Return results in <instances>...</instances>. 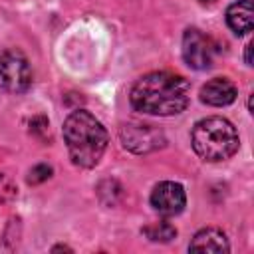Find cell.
<instances>
[{
	"label": "cell",
	"mask_w": 254,
	"mask_h": 254,
	"mask_svg": "<svg viewBox=\"0 0 254 254\" xmlns=\"http://www.w3.org/2000/svg\"><path fill=\"white\" fill-rule=\"evenodd\" d=\"M190 85L183 75L169 71H151L135 81L129 101L135 111L147 115H177L187 109Z\"/></svg>",
	"instance_id": "obj_1"
},
{
	"label": "cell",
	"mask_w": 254,
	"mask_h": 254,
	"mask_svg": "<svg viewBox=\"0 0 254 254\" xmlns=\"http://www.w3.org/2000/svg\"><path fill=\"white\" fill-rule=\"evenodd\" d=\"M64 139L73 165L91 169L99 163L107 147V131L89 111L77 109L64 121Z\"/></svg>",
	"instance_id": "obj_2"
},
{
	"label": "cell",
	"mask_w": 254,
	"mask_h": 254,
	"mask_svg": "<svg viewBox=\"0 0 254 254\" xmlns=\"http://www.w3.org/2000/svg\"><path fill=\"white\" fill-rule=\"evenodd\" d=\"M194 153L210 163L224 161L238 151L240 139L236 127L224 117H204L194 123L190 133Z\"/></svg>",
	"instance_id": "obj_3"
},
{
	"label": "cell",
	"mask_w": 254,
	"mask_h": 254,
	"mask_svg": "<svg viewBox=\"0 0 254 254\" xmlns=\"http://www.w3.org/2000/svg\"><path fill=\"white\" fill-rule=\"evenodd\" d=\"M0 85L10 93H24L32 85V69L22 52L6 50L0 54Z\"/></svg>",
	"instance_id": "obj_4"
},
{
	"label": "cell",
	"mask_w": 254,
	"mask_h": 254,
	"mask_svg": "<svg viewBox=\"0 0 254 254\" xmlns=\"http://www.w3.org/2000/svg\"><path fill=\"white\" fill-rule=\"evenodd\" d=\"M119 137H121L123 147L137 155L157 151L165 147L167 143L165 133L159 127L149 125V123H125L119 129Z\"/></svg>",
	"instance_id": "obj_5"
},
{
	"label": "cell",
	"mask_w": 254,
	"mask_h": 254,
	"mask_svg": "<svg viewBox=\"0 0 254 254\" xmlns=\"http://www.w3.org/2000/svg\"><path fill=\"white\" fill-rule=\"evenodd\" d=\"M216 44L196 28H189L183 34V58L192 69H208L214 64Z\"/></svg>",
	"instance_id": "obj_6"
},
{
	"label": "cell",
	"mask_w": 254,
	"mask_h": 254,
	"mask_svg": "<svg viewBox=\"0 0 254 254\" xmlns=\"http://www.w3.org/2000/svg\"><path fill=\"white\" fill-rule=\"evenodd\" d=\"M151 206L161 214V216H177L185 210L187 206V194L183 185L173 183V181H163L155 185L151 192Z\"/></svg>",
	"instance_id": "obj_7"
},
{
	"label": "cell",
	"mask_w": 254,
	"mask_h": 254,
	"mask_svg": "<svg viewBox=\"0 0 254 254\" xmlns=\"http://www.w3.org/2000/svg\"><path fill=\"white\" fill-rule=\"evenodd\" d=\"M236 99V85L226 77H214L200 87V101L212 107L230 105Z\"/></svg>",
	"instance_id": "obj_8"
},
{
	"label": "cell",
	"mask_w": 254,
	"mask_h": 254,
	"mask_svg": "<svg viewBox=\"0 0 254 254\" xmlns=\"http://www.w3.org/2000/svg\"><path fill=\"white\" fill-rule=\"evenodd\" d=\"M190 252H214V254H226L230 250L228 238L220 228L208 226L194 234L189 246Z\"/></svg>",
	"instance_id": "obj_9"
},
{
	"label": "cell",
	"mask_w": 254,
	"mask_h": 254,
	"mask_svg": "<svg viewBox=\"0 0 254 254\" xmlns=\"http://www.w3.org/2000/svg\"><path fill=\"white\" fill-rule=\"evenodd\" d=\"M226 24L236 36H244L252 32V0H238L226 10Z\"/></svg>",
	"instance_id": "obj_10"
},
{
	"label": "cell",
	"mask_w": 254,
	"mask_h": 254,
	"mask_svg": "<svg viewBox=\"0 0 254 254\" xmlns=\"http://www.w3.org/2000/svg\"><path fill=\"white\" fill-rule=\"evenodd\" d=\"M143 234L151 242H171L177 236V228L171 222H153L143 228Z\"/></svg>",
	"instance_id": "obj_11"
},
{
	"label": "cell",
	"mask_w": 254,
	"mask_h": 254,
	"mask_svg": "<svg viewBox=\"0 0 254 254\" xmlns=\"http://www.w3.org/2000/svg\"><path fill=\"white\" fill-rule=\"evenodd\" d=\"M16 185L4 175V173H0V204H6V202H10L14 196H16Z\"/></svg>",
	"instance_id": "obj_12"
},
{
	"label": "cell",
	"mask_w": 254,
	"mask_h": 254,
	"mask_svg": "<svg viewBox=\"0 0 254 254\" xmlns=\"http://www.w3.org/2000/svg\"><path fill=\"white\" fill-rule=\"evenodd\" d=\"M50 177H52V167L50 165H36L28 175V183L30 185H40V183L48 181Z\"/></svg>",
	"instance_id": "obj_13"
},
{
	"label": "cell",
	"mask_w": 254,
	"mask_h": 254,
	"mask_svg": "<svg viewBox=\"0 0 254 254\" xmlns=\"http://www.w3.org/2000/svg\"><path fill=\"white\" fill-rule=\"evenodd\" d=\"M244 60H246V65H252V42L246 44V56H244Z\"/></svg>",
	"instance_id": "obj_14"
},
{
	"label": "cell",
	"mask_w": 254,
	"mask_h": 254,
	"mask_svg": "<svg viewBox=\"0 0 254 254\" xmlns=\"http://www.w3.org/2000/svg\"><path fill=\"white\" fill-rule=\"evenodd\" d=\"M200 2H214V0H200Z\"/></svg>",
	"instance_id": "obj_15"
}]
</instances>
